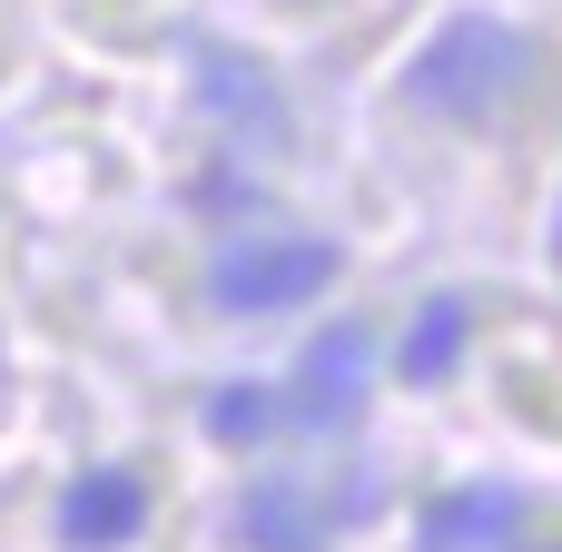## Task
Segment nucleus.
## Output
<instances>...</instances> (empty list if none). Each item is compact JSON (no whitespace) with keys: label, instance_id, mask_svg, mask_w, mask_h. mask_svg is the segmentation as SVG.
<instances>
[{"label":"nucleus","instance_id":"1","mask_svg":"<svg viewBox=\"0 0 562 552\" xmlns=\"http://www.w3.org/2000/svg\"><path fill=\"white\" fill-rule=\"evenodd\" d=\"M524 59H533V49H524L504 20H445V30L415 49V69H405V99L435 109V119H494L504 89L524 79Z\"/></svg>","mask_w":562,"mask_h":552},{"label":"nucleus","instance_id":"4","mask_svg":"<svg viewBox=\"0 0 562 552\" xmlns=\"http://www.w3.org/2000/svg\"><path fill=\"white\" fill-rule=\"evenodd\" d=\"M514 523H524V494H504V484H464V494H435V504H425L415 543H425V552H494V543H514Z\"/></svg>","mask_w":562,"mask_h":552},{"label":"nucleus","instance_id":"5","mask_svg":"<svg viewBox=\"0 0 562 552\" xmlns=\"http://www.w3.org/2000/svg\"><path fill=\"white\" fill-rule=\"evenodd\" d=\"M356 375H366V326H326L306 346V365H296V415L306 425H336L356 405Z\"/></svg>","mask_w":562,"mask_h":552},{"label":"nucleus","instance_id":"3","mask_svg":"<svg viewBox=\"0 0 562 552\" xmlns=\"http://www.w3.org/2000/svg\"><path fill=\"white\" fill-rule=\"evenodd\" d=\"M138 523H148V484L138 474H79L59 494V543L69 552H119Z\"/></svg>","mask_w":562,"mask_h":552},{"label":"nucleus","instance_id":"8","mask_svg":"<svg viewBox=\"0 0 562 552\" xmlns=\"http://www.w3.org/2000/svg\"><path fill=\"white\" fill-rule=\"evenodd\" d=\"M553 267H562V207H553Z\"/></svg>","mask_w":562,"mask_h":552},{"label":"nucleus","instance_id":"2","mask_svg":"<svg viewBox=\"0 0 562 552\" xmlns=\"http://www.w3.org/2000/svg\"><path fill=\"white\" fill-rule=\"evenodd\" d=\"M207 286H217L227 316H277V306H306V296L336 286V247L326 237H247V247L217 257Z\"/></svg>","mask_w":562,"mask_h":552},{"label":"nucleus","instance_id":"6","mask_svg":"<svg viewBox=\"0 0 562 552\" xmlns=\"http://www.w3.org/2000/svg\"><path fill=\"white\" fill-rule=\"evenodd\" d=\"M454 365H464V306L435 296V306L405 326V385H445Z\"/></svg>","mask_w":562,"mask_h":552},{"label":"nucleus","instance_id":"7","mask_svg":"<svg viewBox=\"0 0 562 552\" xmlns=\"http://www.w3.org/2000/svg\"><path fill=\"white\" fill-rule=\"evenodd\" d=\"M207 425H217L227 444H257V435L277 425V395H267V385H227V395L207 405Z\"/></svg>","mask_w":562,"mask_h":552}]
</instances>
